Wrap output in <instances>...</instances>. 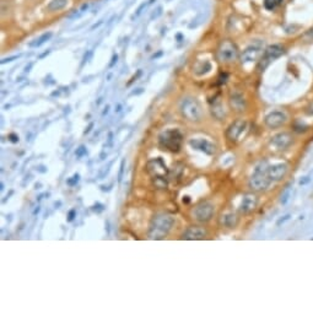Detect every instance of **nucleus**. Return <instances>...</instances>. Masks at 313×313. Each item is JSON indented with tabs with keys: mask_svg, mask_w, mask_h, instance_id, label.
Returning a JSON list of instances; mask_svg holds the SVG:
<instances>
[{
	"mask_svg": "<svg viewBox=\"0 0 313 313\" xmlns=\"http://www.w3.org/2000/svg\"><path fill=\"white\" fill-rule=\"evenodd\" d=\"M146 171L152 178L154 177H166L168 175V168L161 157L152 158L146 164Z\"/></svg>",
	"mask_w": 313,
	"mask_h": 313,
	"instance_id": "0eeeda50",
	"label": "nucleus"
},
{
	"mask_svg": "<svg viewBox=\"0 0 313 313\" xmlns=\"http://www.w3.org/2000/svg\"><path fill=\"white\" fill-rule=\"evenodd\" d=\"M190 201V199H189V196H183V203H185V204H188Z\"/></svg>",
	"mask_w": 313,
	"mask_h": 313,
	"instance_id": "79ce46f5",
	"label": "nucleus"
},
{
	"mask_svg": "<svg viewBox=\"0 0 313 313\" xmlns=\"http://www.w3.org/2000/svg\"><path fill=\"white\" fill-rule=\"evenodd\" d=\"M120 108H122V106H120V104H118V106H117V109H115V111H117V112H119V111H120Z\"/></svg>",
	"mask_w": 313,
	"mask_h": 313,
	"instance_id": "a18cd8bd",
	"label": "nucleus"
},
{
	"mask_svg": "<svg viewBox=\"0 0 313 313\" xmlns=\"http://www.w3.org/2000/svg\"><path fill=\"white\" fill-rule=\"evenodd\" d=\"M280 1H281V0H265V1H264V5H265L266 9L271 10V9H274L276 5H279Z\"/></svg>",
	"mask_w": 313,
	"mask_h": 313,
	"instance_id": "bb28decb",
	"label": "nucleus"
},
{
	"mask_svg": "<svg viewBox=\"0 0 313 313\" xmlns=\"http://www.w3.org/2000/svg\"><path fill=\"white\" fill-rule=\"evenodd\" d=\"M309 182H311V178H309V177H303V178L300 179L298 184H300V185H305V184H308Z\"/></svg>",
	"mask_w": 313,
	"mask_h": 313,
	"instance_id": "4c0bfd02",
	"label": "nucleus"
},
{
	"mask_svg": "<svg viewBox=\"0 0 313 313\" xmlns=\"http://www.w3.org/2000/svg\"><path fill=\"white\" fill-rule=\"evenodd\" d=\"M211 114L217 120H222L225 118V115H226L224 106H222V103H221V101H220L219 97H216L214 100V102H211Z\"/></svg>",
	"mask_w": 313,
	"mask_h": 313,
	"instance_id": "6ab92c4d",
	"label": "nucleus"
},
{
	"mask_svg": "<svg viewBox=\"0 0 313 313\" xmlns=\"http://www.w3.org/2000/svg\"><path fill=\"white\" fill-rule=\"evenodd\" d=\"M189 145L192 146V149L198 150V151H201L205 155H207V156H211V155H214L216 152L215 144L206 140V139H190Z\"/></svg>",
	"mask_w": 313,
	"mask_h": 313,
	"instance_id": "9b49d317",
	"label": "nucleus"
},
{
	"mask_svg": "<svg viewBox=\"0 0 313 313\" xmlns=\"http://www.w3.org/2000/svg\"><path fill=\"white\" fill-rule=\"evenodd\" d=\"M247 128V122L245 119H237L233 123H231L230 126L226 130V138L230 141H237L241 134L246 130Z\"/></svg>",
	"mask_w": 313,
	"mask_h": 313,
	"instance_id": "9d476101",
	"label": "nucleus"
},
{
	"mask_svg": "<svg viewBox=\"0 0 313 313\" xmlns=\"http://www.w3.org/2000/svg\"><path fill=\"white\" fill-rule=\"evenodd\" d=\"M239 222V217L237 214L235 213H225L220 215L219 219V224L221 227H226V228H235L237 227Z\"/></svg>",
	"mask_w": 313,
	"mask_h": 313,
	"instance_id": "a211bd4d",
	"label": "nucleus"
},
{
	"mask_svg": "<svg viewBox=\"0 0 313 313\" xmlns=\"http://www.w3.org/2000/svg\"><path fill=\"white\" fill-rule=\"evenodd\" d=\"M210 70H211V64L207 60H199L193 66V73L196 76H203V75L207 74Z\"/></svg>",
	"mask_w": 313,
	"mask_h": 313,
	"instance_id": "aec40b11",
	"label": "nucleus"
},
{
	"mask_svg": "<svg viewBox=\"0 0 313 313\" xmlns=\"http://www.w3.org/2000/svg\"><path fill=\"white\" fill-rule=\"evenodd\" d=\"M158 144L171 152H179L183 144V134L178 129H168L158 135Z\"/></svg>",
	"mask_w": 313,
	"mask_h": 313,
	"instance_id": "f03ea898",
	"label": "nucleus"
},
{
	"mask_svg": "<svg viewBox=\"0 0 313 313\" xmlns=\"http://www.w3.org/2000/svg\"><path fill=\"white\" fill-rule=\"evenodd\" d=\"M125 167V158H123L122 161H120V167H119V173H118V182L120 183L122 182V179H123V176H124V168Z\"/></svg>",
	"mask_w": 313,
	"mask_h": 313,
	"instance_id": "c756f323",
	"label": "nucleus"
},
{
	"mask_svg": "<svg viewBox=\"0 0 313 313\" xmlns=\"http://www.w3.org/2000/svg\"><path fill=\"white\" fill-rule=\"evenodd\" d=\"M79 181H80V175H79V173H75L73 177L66 179V184L69 185V187H75Z\"/></svg>",
	"mask_w": 313,
	"mask_h": 313,
	"instance_id": "393cba45",
	"label": "nucleus"
},
{
	"mask_svg": "<svg viewBox=\"0 0 313 313\" xmlns=\"http://www.w3.org/2000/svg\"><path fill=\"white\" fill-rule=\"evenodd\" d=\"M52 36H53L52 32H45V33H43L42 36H39L34 42H31V43H30V47H41L42 44H44L47 41H49V39L52 38Z\"/></svg>",
	"mask_w": 313,
	"mask_h": 313,
	"instance_id": "412c9836",
	"label": "nucleus"
},
{
	"mask_svg": "<svg viewBox=\"0 0 313 313\" xmlns=\"http://www.w3.org/2000/svg\"><path fill=\"white\" fill-rule=\"evenodd\" d=\"M75 216H76V210H75V209H71V210L69 211V214H68V221L71 222L73 220L75 219Z\"/></svg>",
	"mask_w": 313,
	"mask_h": 313,
	"instance_id": "e433bc0d",
	"label": "nucleus"
},
{
	"mask_svg": "<svg viewBox=\"0 0 313 313\" xmlns=\"http://www.w3.org/2000/svg\"><path fill=\"white\" fill-rule=\"evenodd\" d=\"M7 139H9V141H10V143H13V144H17L19 140H20V139H19V135H17V134H14V133L9 134Z\"/></svg>",
	"mask_w": 313,
	"mask_h": 313,
	"instance_id": "7c9ffc66",
	"label": "nucleus"
},
{
	"mask_svg": "<svg viewBox=\"0 0 313 313\" xmlns=\"http://www.w3.org/2000/svg\"><path fill=\"white\" fill-rule=\"evenodd\" d=\"M228 102H230V107L232 108L233 111H236V112L246 111L247 103H246V100H245V97H243V95L241 94V92H237V91L231 92Z\"/></svg>",
	"mask_w": 313,
	"mask_h": 313,
	"instance_id": "f3484780",
	"label": "nucleus"
},
{
	"mask_svg": "<svg viewBox=\"0 0 313 313\" xmlns=\"http://www.w3.org/2000/svg\"><path fill=\"white\" fill-rule=\"evenodd\" d=\"M152 184L157 189H165L167 187V179H166V177H154Z\"/></svg>",
	"mask_w": 313,
	"mask_h": 313,
	"instance_id": "5701e85b",
	"label": "nucleus"
},
{
	"mask_svg": "<svg viewBox=\"0 0 313 313\" xmlns=\"http://www.w3.org/2000/svg\"><path fill=\"white\" fill-rule=\"evenodd\" d=\"M49 53H51V51H47V52H44L43 54H41V55H39V58H41V59H42V58H44L45 55H48Z\"/></svg>",
	"mask_w": 313,
	"mask_h": 313,
	"instance_id": "37998d69",
	"label": "nucleus"
},
{
	"mask_svg": "<svg viewBox=\"0 0 313 313\" xmlns=\"http://www.w3.org/2000/svg\"><path fill=\"white\" fill-rule=\"evenodd\" d=\"M284 53H285V48L280 44H273V45L266 47L264 53H263V58H262V62H264V64H260V69L262 70L265 69L271 60L277 59V58L281 57Z\"/></svg>",
	"mask_w": 313,
	"mask_h": 313,
	"instance_id": "1a4fd4ad",
	"label": "nucleus"
},
{
	"mask_svg": "<svg viewBox=\"0 0 313 313\" xmlns=\"http://www.w3.org/2000/svg\"><path fill=\"white\" fill-rule=\"evenodd\" d=\"M87 154V150H86V147L84 146V145H81V146H79L77 149H76V151H75V155H76V157H83V156H85Z\"/></svg>",
	"mask_w": 313,
	"mask_h": 313,
	"instance_id": "c85d7f7f",
	"label": "nucleus"
},
{
	"mask_svg": "<svg viewBox=\"0 0 313 313\" xmlns=\"http://www.w3.org/2000/svg\"><path fill=\"white\" fill-rule=\"evenodd\" d=\"M305 113H306L307 115H309V117H313V102H311V103L308 104V106L306 107Z\"/></svg>",
	"mask_w": 313,
	"mask_h": 313,
	"instance_id": "f704fd0d",
	"label": "nucleus"
},
{
	"mask_svg": "<svg viewBox=\"0 0 313 313\" xmlns=\"http://www.w3.org/2000/svg\"><path fill=\"white\" fill-rule=\"evenodd\" d=\"M292 144H294V136L291 133L287 132L277 133L270 139V145L274 146L276 150H279V151L288 149Z\"/></svg>",
	"mask_w": 313,
	"mask_h": 313,
	"instance_id": "6e6552de",
	"label": "nucleus"
},
{
	"mask_svg": "<svg viewBox=\"0 0 313 313\" xmlns=\"http://www.w3.org/2000/svg\"><path fill=\"white\" fill-rule=\"evenodd\" d=\"M68 3V0H52V1L47 5L48 11H59L62 10Z\"/></svg>",
	"mask_w": 313,
	"mask_h": 313,
	"instance_id": "4be33fe9",
	"label": "nucleus"
},
{
	"mask_svg": "<svg viewBox=\"0 0 313 313\" xmlns=\"http://www.w3.org/2000/svg\"><path fill=\"white\" fill-rule=\"evenodd\" d=\"M271 179L268 176V166H257L254 173L249 178V188L253 192H264L270 185Z\"/></svg>",
	"mask_w": 313,
	"mask_h": 313,
	"instance_id": "20e7f679",
	"label": "nucleus"
},
{
	"mask_svg": "<svg viewBox=\"0 0 313 313\" xmlns=\"http://www.w3.org/2000/svg\"><path fill=\"white\" fill-rule=\"evenodd\" d=\"M21 57V54H17V55H13V57H9V58H4V59H1V64H5V63H10V62H13L15 59H19V58Z\"/></svg>",
	"mask_w": 313,
	"mask_h": 313,
	"instance_id": "473e14b6",
	"label": "nucleus"
},
{
	"mask_svg": "<svg viewBox=\"0 0 313 313\" xmlns=\"http://www.w3.org/2000/svg\"><path fill=\"white\" fill-rule=\"evenodd\" d=\"M4 189V183H0V190Z\"/></svg>",
	"mask_w": 313,
	"mask_h": 313,
	"instance_id": "49530a36",
	"label": "nucleus"
},
{
	"mask_svg": "<svg viewBox=\"0 0 313 313\" xmlns=\"http://www.w3.org/2000/svg\"><path fill=\"white\" fill-rule=\"evenodd\" d=\"M152 1H154V0H149V1H147V3H143V4L140 5V6H139V7H138V10H136V13H135V14H134V15L132 16V20H134L135 17H138L139 15H140V14L143 13V10H144V9H145V7L147 6V5H150V4H151Z\"/></svg>",
	"mask_w": 313,
	"mask_h": 313,
	"instance_id": "a878e982",
	"label": "nucleus"
},
{
	"mask_svg": "<svg viewBox=\"0 0 313 313\" xmlns=\"http://www.w3.org/2000/svg\"><path fill=\"white\" fill-rule=\"evenodd\" d=\"M288 166L287 164H275L268 166V176L271 179V182H279L285 178L287 175Z\"/></svg>",
	"mask_w": 313,
	"mask_h": 313,
	"instance_id": "2eb2a0df",
	"label": "nucleus"
},
{
	"mask_svg": "<svg viewBox=\"0 0 313 313\" xmlns=\"http://www.w3.org/2000/svg\"><path fill=\"white\" fill-rule=\"evenodd\" d=\"M214 213H215L214 204H211L210 201H201L194 207L193 216L199 222H207L214 216Z\"/></svg>",
	"mask_w": 313,
	"mask_h": 313,
	"instance_id": "423d86ee",
	"label": "nucleus"
},
{
	"mask_svg": "<svg viewBox=\"0 0 313 313\" xmlns=\"http://www.w3.org/2000/svg\"><path fill=\"white\" fill-rule=\"evenodd\" d=\"M303 38H305V39H307L308 42L313 41V28L308 30V31H307V32L303 34Z\"/></svg>",
	"mask_w": 313,
	"mask_h": 313,
	"instance_id": "72a5a7b5",
	"label": "nucleus"
},
{
	"mask_svg": "<svg viewBox=\"0 0 313 313\" xmlns=\"http://www.w3.org/2000/svg\"><path fill=\"white\" fill-rule=\"evenodd\" d=\"M219 84H225L226 83V80H227V74H221L219 77Z\"/></svg>",
	"mask_w": 313,
	"mask_h": 313,
	"instance_id": "58836bf2",
	"label": "nucleus"
},
{
	"mask_svg": "<svg viewBox=\"0 0 313 313\" xmlns=\"http://www.w3.org/2000/svg\"><path fill=\"white\" fill-rule=\"evenodd\" d=\"M92 210L96 211V213H102L104 210V205L101 204V203H96L94 206H92Z\"/></svg>",
	"mask_w": 313,
	"mask_h": 313,
	"instance_id": "2f4dec72",
	"label": "nucleus"
},
{
	"mask_svg": "<svg viewBox=\"0 0 313 313\" xmlns=\"http://www.w3.org/2000/svg\"><path fill=\"white\" fill-rule=\"evenodd\" d=\"M290 196H291V188H290V185H287V187L284 189V192L281 193V195H280V203L283 205H286L288 199H290Z\"/></svg>",
	"mask_w": 313,
	"mask_h": 313,
	"instance_id": "b1692460",
	"label": "nucleus"
},
{
	"mask_svg": "<svg viewBox=\"0 0 313 313\" xmlns=\"http://www.w3.org/2000/svg\"><path fill=\"white\" fill-rule=\"evenodd\" d=\"M175 225V217L170 214H157L155 215L149 225V237L151 239H164Z\"/></svg>",
	"mask_w": 313,
	"mask_h": 313,
	"instance_id": "f257e3e1",
	"label": "nucleus"
},
{
	"mask_svg": "<svg viewBox=\"0 0 313 313\" xmlns=\"http://www.w3.org/2000/svg\"><path fill=\"white\" fill-rule=\"evenodd\" d=\"M117 60H118V55H117V54H113V57H112V62H111V64H109V68H112L115 63H117Z\"/></svg>",
	"mask_w": 313,
	"mask_h": 313,
	"instance_id": "ea45409f",
	"label": "nucleus"
},
{
	"mask_svg": "<svg viewBox=\"0 0 313 313\" xmlns=\"http://www.w3.org/2000/svg\"><path fill=\"white\" fill-rule=\"evenodd\" d=\"M179 111L183 117L189 122H199L203 118L201 104L194 97L183 98L179 104Z\"/></svg>",
	"mask_w": 313,
	"mask_h": 313,
	"instance_id": "7ed1b4c3",
	"label": "nucleus"
},
{
	"mask_svg": "<svg viewBox=\"0 0 313 313\" xmlns=\"http://www.w3.org/2000/svg\"><path fill=\"white\" fill-rule=\"evenodd\" d=\"M216 57L217 60H220L221 63H232L237 60V58L239 57V51L235 42L230 39H224L220 42L217 47Z\"/></svg>",
	"mask_w": 313,
	"mask_h": 313,
	"instance_id": "39448f33",
	"label": "nucleus"
},
{
	"mask_svg": "<svg viewBox=\"0 0 313 313\" xmlns=\"http://www.w3.org/2000/svg\"><path fill=\"white\" fill-rule=\"evenodd\" d=\"M92 128H94V123H90V124H88V126H87V128L85 129L84 134H88V133L91 132V129H92Z\"/></svg>",
	"mask_w": 313,
	"mask_h": 313,
	"instance_id": "a19ab883",
	"label": "nucleus"
},
{
	"mask_svg": "<svg viewBox=\"0 0 313 313\" xmlns=\"http://www.w3.org/2000/svg\"><path fill=\"white\" fill-rule=\"evenodd\" d=\"M263 53V49L260 45L258 44H252L249 47H247L245 51H243L239 55V59H241V63L242 64H247V63H252V62H256L259 59V57L262 55Z\"/></svg>",
	"mask_w": 313,
	"mask_h": 313,
	"instance_id": "f8f14e48",
	"label": "nucleus"
},
{
	"mask_svg": "<svg viewBox=\"0 0 313 313\" xmlns=\"http://www.w3.org/2000/svg\"><path fill=\"white\" fill-rule=\"evenodd\" d=\"M294 130L297 132V133H305L308 130V125H305V124H295L294 125Z\"/></svg>",
	"mask_w": 313,
	"mask_h": 313,
	"instance_id": "cd10ccee",
	"label": "nucleus"
},
{
	"mask_svg": "<svg viewBox=\"0 0 313 313\" xmlns=\"http://www.w3.org/2000/svg\"><path fill=\"white\" fill-rule=\"evenodd\" d=\"M290 217H291V215H290V214H287V215H285V216L280 217V219L276 221V225H277V226H281V224H284L285 221H287V220H288Z\"/></svg>",
	"mask_w": 313,
	"mask_h": 313,
	"instance_id": "c9c22d12",
	"label": "nucleus"
},
{
	"mask_svg": "<svg viewBox=\"0 0 313 313\" xmlns=\"http://www.w3.org/2000/svg\"><path fill=\"white\" fill-rule=\"evenodd\" d=\"M108 109H109V106H106V108H104V111H103L102 114H103V115H104V114H107V113H108Z\"/></svg>",
	"mask_w": 313,
	"mask_h": 313,
	"instance_id": "c03bdc74",
	"label": "nucleus"
},
{
	"mask_svg": "<svg viewBox=\"0 0 313 313\" xmlns=\"http://www.w3.org/2000/svg\"><path fill=\"white\" fill-rule=\"evenodd\" d=\"M286 120H287V117L284 112L274 111V112H270L268 115H266L265 119H264V123L268 128L275 129V128H279V126L284 125L286 123Z\"/></svg>",
	"mask_w": 313,
	"mask_h": 313,
	"instance_id": "ddd939ff",
	"label": "nucleus"
},
{
	"mask_svg": "<svg viewBox=\"0 0 313 313\" xmlns=\"http://www.w3.org/2000/svg\"><path fill=\"white\" fill-rule=\"evenodd\" d=\"M205 237H206V231L204 227L200 226H189L182 235V238L187 241H199V239H204Z\"/></svg>",
	"mask_w": 313,
	"mask_h": 313,
	"instance_id": "dca6fc26",
	"label": "nucleus"
},
{
	"mask_svg": "<svg viewBox=\"0 0 313 313\" xmlns=\"http://www.w3.org/2000/svg\"><path fill=\"white\" fill-rule=\"evenodd\" d=\"M258 205V198L254 194H245L242 196V200L238 206V211L243 215L249 214L253 210H256Z\"/></svg>",
	"mask_w": 313,
	"mask_h": 313,
	"instance_id": "4468645a",
	"label": "nucleus"
}]
</instances>
